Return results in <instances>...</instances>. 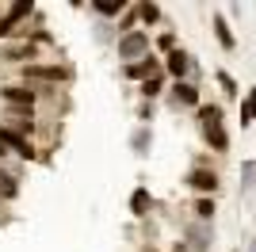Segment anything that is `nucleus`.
Listing matches in <instances>:
<instances>
[{"label":"nucleus","instance_id":"9b49d317","mask_svg":"<svg viewBox=\"0 0 256 252\" xmlns=\"http://www.w3.org/2000/svg\"><path fill=\"white\" fill-rule=\"evenodd\" d=\"M184 241L192 244V252H206L214 241V226H206V222H192L188 230H184Z\"/></svg>","mask_w":256,"mask_h":252},{"label":"nucleus","instance_id":"6e6552de","mask_svg":"<svg viewBox=\"0 0 256 252\" xmlns=\"http://www.w3.org/2000/svg\"><path fill=\"white\" fill-rule=\"evenodd\" d=\"M192 69H195V58L188 50H172L168 58H160V73L168 76V84H176V80H188V76H192Z\"/></svg>","mask_w":256,"mask_h":252},{"label":"nucleus","instance_id":"4be33fe9","mask_svg":"<svg viewBox=\"0 0 256 252\" xmlns=\"http://www.w3.org/2000/svg\"><path fill=\"white\" fill-rule=\"evenodd\" d=\"M256 122V84L245 92V100H241V126H252Z\"/></svg>","mask_w":256,"mask_h":252},{"label":"nucleus","instance_id":"5701e85b","mask_svg":"<svg viewBox=\"0 0 256 252\" xmlns=\"http://www.w3.org/2000/svg\"><path fill=\"white\" fill-rule=\"evenodd\" d=\"M214 80H218V88H222L226 92V100H237V96H241V88H237V80L230 73H226V69H214Z\"/></svg>","mask_w":256,"mask_h":252},{"label":"nucleus","instance_id":"f257e3e1","mask_svg":"<svg viewBox=\"0 0 256 252\" xmlns=\"http://www.w3.org/2000/svg\"><path fill=\"white\" fill-rule=\"evenodd\" d=\"M16 80L31 84V88H69L76 80V69L69 62H58V58H46V62L23 65L16 69Z\"/></svg>","mask_w":256,"mask_h":252},{"label":"nucleus","instance_id":"bb28decb","mask_svg":"<svg viewBox=\"0 0 256 252\" xmlns=\"http://www.w3.org/2000/svg\"><path fill=\"white\" fill-rule=\"evenodd\" d=\"M142 252H160V248H153V244H150V241H146V244H142Z\"/></svg>","mask_w":256,"mask_h":252},{"label":"nucleus","instance_id":"b1692460","mask_svg":"<svg viewBox=\"0 0 256 252\" xmlns=\"http://www.w3.org/2000/svg\"><path fill=\"white\" fill-rule=\"evenodd\" d=\"M252 184H256V160H245L241 164V195H248Z\"/></svg>","mask_w":256,"mask_h":252},{"label":"nucleus","instance_id":"0eeeda50","mask_svg":"<svg viewBox=\"0 0 256 252\" xmlns=\"http://www.w3.org/2000/svg\"><path fill=\"white\" fill-rule=\"evenodd\" d=\"M199 104H203V88H199L195 80L168 84V107H172V111H195Z\"/></svg>","mask_w":256,"mask_h":252},{"label":"nucleus","instance_id":"412c9836","mask_svg":"<svg viewBox=\"0 0 256 252\" xmlns=\"http://www.w3.org/2000/svg\"><path fill=\"white\" fill-rule=\"evenodd\" d=\"M172 50H180V38H176V31H160L157 38H153V54H157V58H168Z\"/></svg>","mask_w":256,"mask_h":252},{"label":"nucleus","instance_id":"6ab92c4d","mask_svg":"<svg viewBox=\"0 0 256 252\" xmlns=\"http://www.w3.org/2000/svg\"><path fill=\"white\" fill-rule=\"evenodd\" d=\"M195 118H199V126H218L226 118V111H222V104H199L195 107Z\"/></svg>","mask_w":256,"mask_h":252},{"label":"nucleus","instance_id":"20e7f679","mask_svg":"<svg viewBox=\"0 0 256 252\" xmlns=\"http://www.w3.org/2000/svg\"><path fill=\"white\" fill-rule=\"evenodd\" d=\"M46 62V50H38L31 38H12L0 42V65H12V69H23V65Z\"/></svg>","mask_w":256,"mask_h":252},{"label":"nucleus","instance_id":"423d86ee","mask_svg":"<svg viewBox=\"0 0 256 252\" xmlns=\"http://www.w3.org/2000/svg\"><path fill=\"white\" fill-rule=\"evenodd\" d=\"M115 54H118V62H122V65L150 58V54H153L150 31H142V27H138V31H130V34H122V38H115Z\"/></svg>","mask_w":256,"mask_h":252},{"label":"nucleus","instance_id":"f03ea898","mask_svg":"<svg viewBox=\"0 0 256 252\" xmlns=\"http://www.w3.org/2000/svg\"><path fill=\"white\" fill-rule=\"evenodd\" d=\"M0 107L12 111H42V88H31L23 80H0Z\"/></svg>","mask_w":256,"mask_h":252},{"label":"nucleus","instance_id":"cd10ccee","mask_svg":"<svg viewBox=\"0 0 256 252\" xmlns=\"http://www.w3.org/2000/svg\"><path fill=\"white\" fill-rule=\"evenodd\" d=\"M234 252H241V248H234Z\"/></svg>","mask_w":256,"mask_h":252},{"label":"nucleus","instance_id":"dca6fc26","mask_svg":"<svg viewBox=\"0 0 256 252\" xmlns=\"http://www.w3.org/2000/svg\"><path fill=\"white\" fill-rule=\"evenodd\" d=\"M164 88H168V76L157 73V76H150V80L138 84V96H142V100H150V104H157L160 96H164Z\"/></svg>","mask_w":256,"mask_h":252},{"label":"nucleus","instance_id":"393cba45","mask_svg":"<svg viewBox=\"0 0 256 252\" xmlns=\"http://www.w3.org/2000/svg\"><path fill=\"white\" fill-rule=\"evenodd\" d=\"M153 115H157V104H150V100H142L138 104V126H150Z\"/></svg>","mask_w":256,"mask_h":252},{"label":"nucleus","instance_id":"4468645a","mask_svg":"<svg viewBox=\"0 0 256 252\" xmlns=\"http://www.w3.org/2000/svg\"><path fill=\"white\" fill-rule=\"evenodd\" d=\"M134 8H138V27L142 31H150V27H157V23L164 20L160 4H153V0H134Z\"/></svg>","mask_w":256,"mask_h":252},{"label":"nucleus","instance_id":"a878e982","mask_svg":"<svg viewBox=\"0 0 256 252\" xmlns=\"http://www.w3.org/2000/svg\"><path fill=\"white\" fill-rule=\"evenodd\" d=\"M0 160H12V153H8V149H4V146H0Z\"/></svg>","mask_w":256,"mask_h":252},{"label":"nucleus","instance_id":"1a4fd4ad","mask_svg":"<svg viewBox=\"0 0 256 252\" xmlns=\"http://www.w3.org/2000/svg\"><path fill=\"white\" fill-rule=\"evenodd\" d=\"M157 73H160V58L157 54L142 58V62L122 65V80H130V84H142V80H150V76H157Z\"/></svg>","mask_w":256,"mask_h":252},{"label":"nucleus","instance_id":"aec40b11","mask_svg":"<svg viewBox=\"0 0 256 252\" xmlns=\"http://www.w3.org/2000/svg\"><path fill=\"white\" fill-rule=\"evenodd\" d=\"M130 31H138V8H134V4H126V12L115 20V38H122V34H130Z\"/></svg>","mask_w":256,"mask_h":252},{"label":"nucleus","instance_id":"a211bd4d","mask_svg":"<svg viewBox=\"0 0 256 252\" xmlns=\"http://www.w3.org/2000/svg\"><path fill=\"white\" fill-rule=\"evenodd\" d=\"M192 214H195V222H206V226H210L214 214H218V202L206 199V195H195L192 199Z\"/></svg>","mask_w":256,"mask_h":252},{"label":"nucleus","instance_id":"7ed1b4c3","mask_svg":"<svg viewBox=\"0 0 256 252\" xmlns=\"http://www.w3.org/2000/svg\"><path fill=\"white\" fill-rule=\"evenodd\" d=\"M0 146L8 149L16 160H23V164H50V153H42L38 142H27V138L12 134L8 126H0Z\"/></svg>","mask_w":256,"mask_h":252},{"label":"nucleus","instance_id":"39448f33","mask_svg":"<svg viewBox=\"0 0 256 252\" xmlns=\"http://www.w3.org/2000/svg\"><path fill=\"white\" fill-rule=\"evenodd\" d=\"M184 184H188L192 195H206V199H214L218 188H222V176H218V168H210V160H195V168L184 176Z\"/></svg>","mask_w":256,"mask_h":252},{"label":"nucleus","instance_id":"2eb2a0df","mask_svg":"<svg viewBox=\"0 0 256 252\" xmlns=\"http://www.w3.org/2000/svg\"><path fill=\"white\" fill-rule=\"evenodd\" d=\"M153 149V126H134L130 130V153L134 157H150Z\"/></svg>","mask_w":256,"mask_h":252},{"label":"nucleus","instance_id":"f3484780","mask_svg":"<svg viewBox=\"0 0 256 252\" xmlns=\"http://www.w3.org/2000/svg\"><path fill=\"white\" fill-rule=\"evenodd\" d=\"M88 8L107 23V20H118V16L126 12V0H88Z\"/></svg>","mask_w":256,"mask_h":252},{"label":"nucleus","instance_id":"9d476101","mask_svg":"<svg viewBox=\"0 0 256 252\" xmlns=\"http://www.w3.org/2000/svg\"><path fill=\"white\" fill-rule=\"evenodd\" d=\"M126 206H130V218H134V222H146L153 214V206H157V199H153V191L146 188V184H138V188L130 191V202H126Z\"/></svg>","mask_w":256,"mask_h":252},{"label":"nucleus","instance_id":"f8f14e48","mask_svg":"<svg viewBox=\"0 0 256 252\" xmlns=\"http://www.w3.org/2000/svg\"><path fill=\"white\" fill-rule=\"evenodd\" d=\"M210 27H214L218 46H222L226 54H234L237 50V34H234V27H230V20H226V12H214V16H210Z\"/></svg>","mask_w":256,"mask_h":252},{"label":"nucleus","instance_id":"ddd939ff","mask_svg":"<svg viewBox=\"0 0 256 252\" xmlns=\"http://www.w3.org/2000/svg\"><path fill=\"white\" fill-rule=\"evenodd\" d=\"M199 130H203V142L210 146V153H230V130H226V122L199 126Z\"/></svg>","mask_w":256,"mask_h":252}]
</instances>
